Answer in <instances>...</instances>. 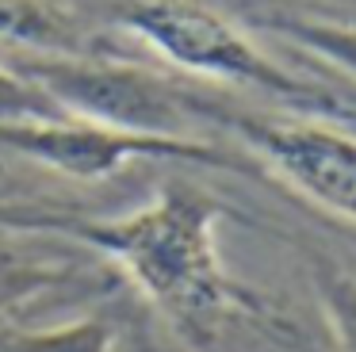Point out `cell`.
Instances as JSON below:
<instances>
[{
	"label": "cell",
	"instance_id": "cell-1",
	"mask_svg": "<svg viewBox=\"0 0 356 352\" xmlns=\"http://www.w3.org/2000/svg\"><path fill=\"white\" fill-rule=\"evenodd\" d=\"M222 218L226 207L215 195L172 180L127 214L65 218L54 222V230L115 260L127 280L177 326L207 329L234 310H253L249 291L226 272L215 234Z\"/></svg>",
	"mask_w": 356,
	"mask_h": 352
},
{
	"label": "cell",
	"instance_id": "cell-2",
	"mask_svg": "<svg viewBox=\"0 0 356 352\" xmlns=\"http://www.w3.org/2000/svg\"><path fill=\"white\" fill-rule=\"evenodd\" d=\"M12 73L31 81L65 115L111 130L154 138H195L200 122L215 119V104L200 99L154 69L100 54H16Z\"/></svg>",
	"mask_w": 356,
	"mask_h": 352
},
{
	"label": "cell",
	"instance_id": "cell-3",
	"mask_svg": "<svg viewBox=\"0 0 356 352\" xmlns=\"http://www.w3.org/2000/svg\"><path fill=\"white\" fill-rule=\"evenodd\" d=\"M111 19L123 31H131L138 42H146L154 54H161L172 69L261 88L287 104L310 107V111L333 107L330 92L287 73L238 23H230L222 12L200 0H123L115 4Z\"/></svg>",
	"mask_w": 356,
	"mask_h": 352
},
{
	"label": "cell",
	"instance_id": "cell-4",
	"mask_svg": "<svg viewBox=\"0 0 356 352\" xmlns=\"http://www.w3.org/2000/svg\"><path fill=\"white\" fill-rule=\"evenodd\" d=\"M0 150L47 165L73 180H104L131 161H192V165H238L230 153L203 138H154L111 130L88 119H12L0 122Z\"/></svg>",
	"mask_w": 356,
	"mask_h": 352
},
{
	"label": "cell",
	"instance_id": "cell-5",
	"mask_svg": "<svg viewBox=\"0 0 356 352\" xmlns=\"http://www.w3.org/2000/svg\"><path fill=\"white\" fill-rule=\"evenodd\" d=\"M215 119L238 130L291 188L356 222V138L302 119L222 115V107H215Z\"/></svg>",
	"mask_w": 356,
	"mask_h": 352
},
{
	"label": "cell",
	"instance_id": "cell-6",
	"mask_svg": "<svg viewBox=\"0 0 356 352\" xmlns=\"http://www.w3.org/2000/svg\"><path fill=\"white\" fill-rule=\"evenodd\" d=\"M0 46L31 54H92L85 23L62 0H0Z\"/></svg>",
	"mask_w": 356,
	"mask_h": 352
},
{
	"label": "cell",
	"instance_id": "cell-7",
	"mask_svg": "<svg viewBox=\"0 0 356 352\" xmlns=\"http://www.w3.org/2000/svg\"><path fill=\"white\" fill-rule=\"evenodd\" d=\"M307 264L322 314L337 337L341 352H356V275H348L345 268H337V260L322 257V253H310Z\"/></svg>",
	"mask_w": 356,
	"mask_h": 352
},
{
	"label": "cell",
	"instance_id": "cell-8",
	"mask_svg": "<svg viewBox=\"0 0 356 352\" xmlns=\"http://www.w3.org/2000/svg\"><path fill=\"white\" fill-rule=\"evenodd\" d=\"M111 349H115V329L104 318L0 337V352H111Z\"/></svg>",
	"mask_w": 356,
	"mask_h": 352
},
{
	"label": "cell",
	"instance_id": "cell-9",
	"mask_svg": "<svg viewBox=\"0 0 356 352\" xmlns=\"http://www.w3.org/2000/svg\"><path fill=\"white\" fill-rule=\"evenodd\" d=\"M62 107L47 99L31 81L12 73L8 65H0V122L12 119H62Z\"/></svg>",
	"mask_w": 356,
	"mask_h": 352
}]
</instances>
